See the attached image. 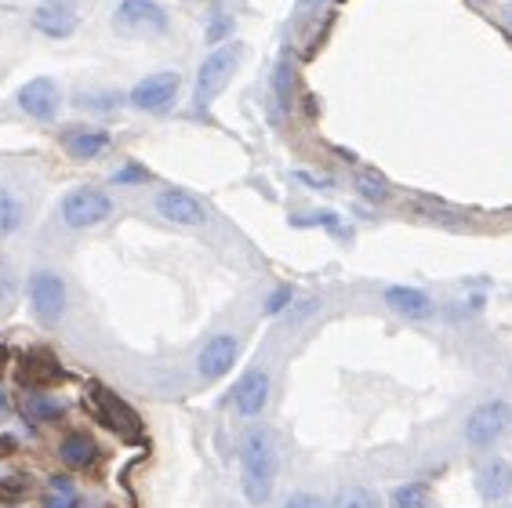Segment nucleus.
<instances>
[{"label": "nucleus", "mask_w": 512, "mask_h": 508, "mask_svg": "<svg viewBox=\"0 0 512 508\" xmlns=\"http://www.w3.org/2000/svg\"><path fill=\"white\" fill-rule=\"evenodd\" d=\"M356 193L364 196L367 204H385L389 196H393V189H389V182H385L378 171H360V175L353 178Z\"/></svg>", "instance_id": "5701e85b"}, {"label": "nucleus", "mask_w": 512, "mask_h": 508, "mask_svg": "<svg viewBox=\"0 0 512 508\" xmlns=\"http://www.w3.org/2000/svg\"><path fill=\"white\" fill-rule=\"evenodd\" d=\"M313 4H324V0H302V8H313Z\"/></svg>", "instance_id": "473e14b6"}, {"label": "nucleus", "mask_w": 512, "mask_h": 508, "mask_svg": "<svg viewBox=\"0 0 512 508\" xmlns=\"http://www.w3.org/2000/svg\"><path fill=\"white\" fill-rule=\"evenodd\" d=\"M124 98L117 95V91H102V95H80L77 106L80 109H117Z\"/></svg>", "instance_id": "cd10ccee"}, {"label": "nucleus", "mask_w": 512, "mask_h": 508, "mask_svg": "<svg viewBox=\"0 0 512 508\" xmlns=\"http://www.w3.org/2000/svg\"><path fill=\"white\" fill-rule=\"evenodd\" d=\"M505 508H512V505H505Z\"/></svg>", "instance_id": "e433bc0d"}, {"label": "nucleus", "mask_w": 512, "mask_h": 508, "mask_svg": "<svg viewBox=\"0 0 512 508\" xmlns=\"http://www.w3.org/2000/svg\"><path fill=\"white\" fill-rule=\"evenodd\" d=\"M512 432V403L494 396V400L476 403L469 418L462 421V440L469 450H491Z\"/></svg>", "instance_id": "f03ea898"}, {"label": "nucleus", "mask_w": 512, "mask_h": 508, "mask_svg": "<svg viewBox=\"0 0 512 508\" xmlns=\"http://www.w3.org/2000/svg\"><path fill=\"white\" fill-rule=\"evenodd\" d=\"M149 171L142 164H124L120 171H113V186H142V182H149Z\"/></svg>", "instance_id": "a878e982"}, {"label": "nucleus", "mask_w": 512, "mask_h": 508, "mask_svg": "<svg viewBox=\"0 0 512 508\" xmlns=\"http://www.w3.org/2000/svg\"><path fill=\"white\" fill-rule=\"evenodd\" d=\"M389 508H436V494L429 483L411 479V483H400V487L389 494Z\"/></svg>", "instance_id": "a211bd4d"}, {"label": "nucleus", "mask_w": 512, "mask_h": 508, "mask_svg": "<svg viewBox=\"0 0 512 508\" xmlns=\"http://www.w3.org/2000/svg\"><path fill=\"white\" fill-rule=\"evenodd\" d=\"M59 374H62L59 363L51 360V356H30V360H26V367H22V381H30L33 392H40L44 385H51Z\"/></svg>", "instance_id": "aec40b11"}, {"label": "nucleus", "mask_w": 512, "mask_h": 508, "mask_svg": "<svg viewBox=\"0 0 512 508\" xmlns=\"http://www.w3.org/2000/svg\"><path fill=\"white\" fill-rule=\"evenodd\" d=\"M44 508H73V494H55V498H48Z\"/></svg>", "instance_id": "7c9ffc66"}, {"label": "nucleus", "mask_w": 512, "mask_h": 508, "mask_svg": "<svg viewBox=\"0 0 512 508\" xmlns=\"http://www.w3.org/2000/svg\"><path fill=\"white\" fill-rule=\"evenodd\" d=\"M331 508H382V498L371 487H345L338 490V498Z\"/></svg>", "instance_id": "b1692460"}, {"label": "nucleus", "mask_w": 512, "mask_h": 508, "mask_svg": "<svg viewBox=\"0 0 512 508\" xmlns=\"http://www.w3.org/2000/svg\"><path fill=\"white\" fill-rule=\"evenodd\" d=\"M273 98L280 113H287V109L295 106V69H291L287 59H280L273 69Z\"/></svg>", "instance_id": "6ab92c4d"}, {"label": "nucleus", "mask_w": 512, "mask_h": 508, "mask_svg": "<svg viewBox=\"0 0 512 508\" xmlns=\"http://www.w3.org/2000/svg\"><path fill=\"white\" fill-rule=\"evenodd\" d=\"M291 302H295V287L280 284L266 298V305H262V309H266V316H280V313H287V309H291Z\"/></svg>", "instance_id": "393cba45"}, {"label": "nucleus", "mask_w": 512, "mask_h": 508, "mask_svg": "<svg viewBox=\"0 0 512 508\" xmlns=\"http://www.w3.org/2000/svg\"><path fill=\"white\" fill-rule=\"evenodd\" d=\"M229 33H233V19H229V15H215V19L207 22L204 40L211 44V48H218L222 40H229Z\"/></svg>", "instance_id": "bb28decb"}, {"label": "nucleus", "mask_w": 512, "mask_h": 508, "mask_svg": "<svg viewBox=\"0 0 512 508\" xmlns=\"http://www.w3.org/2000/svg\"><path fill=\"white\" fill-rule=\"evenodd\" d=\"M44 4H66V8H69V4H73V0H44Z\"/></svg>", "instance_id": "72a5a7b5"}, {"label": "nucleus", "mask_w": 512, "mask_h": 508, "mask_svg": "<svg viewBox=\"0 0 512 508\" xmlns=\"http://www.w3.org/2000/svg\"><path fill=\"white\" fill-rule=\"evenodd\" d=\"M266 403H269V374L262 367H251L237 381V389H233V411L240 418H258V414L266 411Z\"/></svg>", "instance_id": "9b49d317"}, {"label": "nucleus", "mask_w": 512, "mask_h": 508, "mask_svg": "<svg viewBox=\"0 0 512 508\" xmlns=\"http://www.w3.org/2000/svg\"><path fill=\"white\" fill-rule=\"evenodd\" d=\"M4 360H8V349H4V345H0V363H4Z\"/></svg>", "instance_id": "f704fd0d"}, {"label": "nucleus", "mask_w": 512, "mask_h": 508, "mask_svg": "<svg viewBox=\"0 0 512 508\" xmlns=\"http://www.w3.org/2000/svg\"><path fill=\"white\" fill-rule=\"evenodd\" d=\"M33 30L51 40H69L77 33V11L66 8V4H40L33 11Z\"/></svg>", "instance_id": "dca6fc26"}, {"label": "nucleus", "mask_w": 512, "mask_h": 508, "mask_svg": "<svg viewBox=\"0 0 512 508\" xmlns=\"http://www.w3.org/2000/svg\"><path fill=\"white\" fill-rule=\"evenodd\" d=\"M91 411L99 414L102 425H109L113 432H124V436L138 432L135 411H131L128 403L120 400V396H113L109 389H102V385H91Z\"/></svg>", "instance_id": "f8f14e48"}, {"label": "nucleus", "mask_w": 512, "mask_h": 508, "mask_svg": "<svg viewBox=\"0 0 512 508\" xmlns=\"http://www.w3.org/2000/svg\"><path fill=\"white\" fill-rule=\"evenodd\" d=\"M240 55H244L240 44H218V48H211V55H207L197 69V95H193L197 109H207L211 102H215L218 91L226 88V80L237 73Z\"/></svg>", "instance_id": "20e7f679"}, {"label": "nucleus", "mask_w": 512, "mask_h": 508, "mask_svg": "<svg viewBox=\"0 0 512 508\" xmlns=\"http://www.w3.org/2000/svg\"><path fill=\"white\" fill-rule=\"evenodd\" d=\"M19 450V440L15 436H0V458H11Z\"/></svg>", "instance_id": "c756f323"}, {"label": "nucleus", "mask_w": 512, "mask_h": 508, "mask_svg": "<svg viewBox=\"0 0 512 508\" xmlns=\"http://www.w3.org/2000/svg\"><path fill=\"white\" fill-rule=\"evenodd\" d=\"M157 215L171 225H186V229H197V225L207 222V207L200 196H193L189 189H160L157 200Z\"/></svg>", "instance_id": "1a4fd4ad"}, {"label": "nucleus", "mask_w": 512, "mask_h": 508, "mask_svg": "<svg viewBox=\"0 0 512 508\" xmlns=\"http://www.w3.org/2000/svg\"><path fill=\"white\" fill-rule=\"evenodd\" d=\"M62 146H66V153L73 160L91 164V160L106 157L109 146H113V138H109V131H102V127H69L66 135H62Z\"/></svg>", "instance_id": "4468645a"}, {"label": "nucleus", "mask_w": 512, "mask_h": 508, "mask_svg": "<svg viewBox=\"0 0 512 508\" xmlns=\"http://www.w3.org/2000/svg\"><path fill=\"white\" fill-rule=\"evenodd\" d=\"M178 88H182V77L178 73H149L128 91V102L142 113H168L175 106Z\"/></svg>", "instance_id": "0eeeda50"}, {"label": "nucleus", "mask_w": 512, "mask_h": 508, "mask_svg": "<svg viewBox=\"0 0 512 508\" xmlns=\"http://www.w3.org/2000/svg\"><path fill=\"white\" fill-rule=\"evenodd\" d=\"M26 294H30V309L44 327H55L66 313V280L51 269H37L26 284Z\"/></svg>", "instance_id": "39448f33"}, {"label": "nucleus", "mask_w": 512, "mask_h": 508, "mask_svg": "<svg viewBox=\"0 0 512 508\" xmlns=\"http://www.w3.org/2000/svg\"><path fill=\"white\" fill-rule=\"evenodd\" d=\"M59 461L73 472L91 469L99 461V443L91 440L88 432H69L66 440L59 443Z\"/></svg>", "instance_id": "f3484780"}, {"label": "nucleus", "mask_w": 512, "mask_h": 508, "mask_svg": "<svg viewBox=\"0 0 512 508\" xmlns=\"http://www.w3.org/2000/svg\"><path fill=\"white\" fill-rule=\"evenodd\" d=\"M382 298H385V305H389L396 316H404V320L422 323V320H433V313H436V302L422 291V287L393 284V287H385Z\"/></svg>", "instance_id": "ddd939ff"}, {"label": "nucleus", "mask_w": 512, "mask_h": 508, "mask_svg": "<svg viewBox=\"0 0 512 508\" xmlns=\"http://www.w3.org/2000/svg\"><path fill=\"white\" fill-rule=\"evenodd\" d=\"M8 411H11V400H8V392L0 389V418H8Z\"/></svg>", "instance_id": "2f4dec72"}, {"label": "nucleus", "mask_w": 512, "mask_h": 508, "mask_svg": "<svg viewBox=\"0 0 512 508\" xmlns=\"http://www.w3.org/2000/svg\"><path fill=\"white\" fill-rule=\"evenodd\" d=\"M62 411H66V407H62L55 396H44V392H30V396L22 400V414L33 421H59Z\"/></svg>", "instance_id": "412c9836"}, {"label": "nucleus", "mask_w": 512, "mask_h": 508, "mask_svg": "<svg viewBox=\"0 0 512 508\" xmlns=\"http://www.w3.org/2000/svg\"><path fill=\"white\" fill-rule=\"evenodd\" d=\"M276 472H280V454L269 429H251L240 440V490L251 505H266L276 490Z\"/></svg>", "instance_id": "f257e3e1"}, {"label": "nucleus", "mask_w": 512, "mask_h": 508, "mask_svg": "<svg viewBox=\"0 0 512 508\" xmlns=\"http://www.w3.org/2000/svg\"><path fill=\"white\" fill-rule=\"evenodd\" d=\"M476 490H480L483 501L491 505H502V501L512 498V465L505 458H491L476 472Z\"/></svg>", "instance_id": "2eb2a0df"}, {"label": "nucleus", "mask_w": 512, "mask_h": 508, "mask_svg": "<svg viewBox=\"0 0 512 508\" xmlns=\"http://www.w3.org/2000/svg\"><path fill=\"white\" fill-rule=\"evenodd\" d=\"M284 508H327V501L309 494V490H298V494H291V498L284 501Z\"/></svg>", "instance_id": "c85d7f7f"}, {"label": "nucleus", "mask_w": 512, "mask_h": 508, "mask_svg": "<svg viewBox=\"0 0 512 508\" xmlns=\"http://www.w3.org/2000/svg\"><path fill=\"white\" fill-rule=\"evenodd\" d=\"M109 215H113V200H109V193H102V189H95V186L69 189L59 204L62 225H66V229H77V233L95 229V225H102Z\"/></svg>", "instance_id": "7ed1b4c3"}, {"label": "nucleus", "mask_w": 512, "mask_h": 508, "mask_svg": "<svg viewBox=\"0 0 512 508\" xmlns=\"http://www.w3.org/2000/svg\"><path fill=\"white\" fill-rule=\"evenodd\" d=\"M22 218H26V207H22V200L11 193V189L0 186V236L19 233Z\"/></svg>", "instance_id": "4be33fe9"}, {"label": "nucleus", "mask_w": 512, "mask_h": 508, "mask_svg": "<svg viewBox=\"0 0 512 508\" xmlns=\"http://www.w3.org/2000/svg\"><path fill=\"white\" fill-rule=\"evenodd\" d=\"M240 360V338L237 334H211L197 352V374L204 381L226 378Z\"/></svg>", "instance_id": "6e6552de"}, {"label": "nucleus", "mask_w": 512, "mask_h": 508, "mask_svg": "<svg viewBox=\"0 0 512 508\" xmlns=\"http://www.w3.org/2000/svg\"><path fill=\"white\" fill-rule=\"evenodd\" d=\"M15 102H19V109L26 113V117L55 120V117H59V106H62V91L51 77H33L19 88Z\"/></svg>", "instance_id": "9d476101"}, {"label": "nucleus", "mask_w": 512, "mask_h": 508, "mask_svg": "<svg viewBox=\"0 0 512 508\" xmlns=\"http://www.w3.org/2000/svg\"><path fill=\"white\" fill-rule=\"evenodd\" d=\"M113 26L135 37H164L168 33V11L157 0H120L113 11Z\"/></svg>", "instance_id": "423d86ee"}, {"label": "nucleus", "mask_w": 512, "mask_h": 508, "mask_svg": "<svg viewBox=\"0 0 512 508\" xmlns=\"http://www.w3.org/2000/svg\"><path fill=\"white\" fill-rule=\"evenodd\" d=\"M0 298H4V284H0Z\"/></svg>", "instance_id": "c9c22d12"}]
</instances>
